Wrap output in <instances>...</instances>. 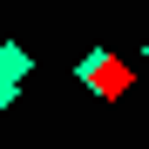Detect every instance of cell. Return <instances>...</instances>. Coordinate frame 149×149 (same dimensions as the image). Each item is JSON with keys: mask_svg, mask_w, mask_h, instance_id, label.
I'll use <instances>...</instances> for the list:
<instances>
[{"mask_svg": "<svg viewBox=\"0 0 149 149\" xmlns=\"http://www.w3.org/2000/svg\"><path fill=\"white\" fill-rule=\"evenodd\" d=\"M7 109H14V95H7V81H0V115H7Z\"/></svg>", "mask_w": 149, "mask_h": 149, "instance_id": "cell-1", "label": "cell"}, {"mask_svg": "<svg viewBox=\"0 0 149 149\" xmlns=\"http://www.w3.org/2000/svg\"><path fill=\"white\" fill-rule=\"evenodd\" d=\"M142 54H149V41H142Z\"/></svg>", "mask_w": 149, "mask_h": 149, "instance_id": "cell-2", "label": "cell"}]
</instances>
